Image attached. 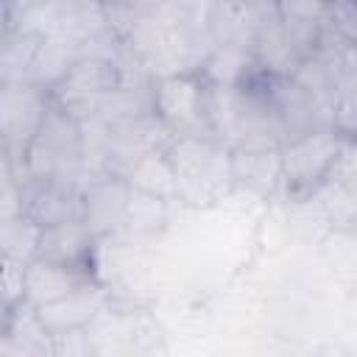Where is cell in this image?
<instances>
[{"label":"cell","mask_w":357,"mask_h":357,"mask_svg":"<svg viewBox=\"0 0 357 357\" xmlns=\"http://www.w3.org/2000/svg\"><path fill=\"white\" fill-rule=\"evenodd\" d=\"M167 156L176 167L178 195L187 204L218 201L229 190V184H234L229 148H223V142H215L212 137H176V142L167 148Z\"/></svg>","instance_id":"6da1fadb"},{"label":"cell","mask_w":357,"mask_h":357,"mask_svg":"<svg viewBox=\"0 0 357 357\" xmlns=\"http://www.w3.org/2000/svg\"><path fill=\"white\" fill-rule=\"evenodd\" d=\"M117 86H123V70L112 53H86L73 61L64 78L53 86L56 106L75 117L92 114Z\"/></svg>","instance_id":"7a4b0ae2"},{"label":"cell","mask_w":357,"mask_h":357,"mask_svg":"<svg viewBox=\"0 0 357 357\" xmlns=\"http://www.w3.org/2000/svg\"><path fill=\"white\" fill-rule=\"evenodd\" d=\"M231 156V178L234 184L257 192L271 195L282 184V142L271 137L240 139L229 148Z\"/></svg>","instance_id":"8992f818"},{"label":"cell","mask_w":357,"mask_h":357,"mask_svg":"<svg viewBox=\"0 0 357 357\" xmlns=\"http://www.w3.org/2000/svg\"><path fill=\"white\" fill-rule=\"evenodd\" d=\"M126 184L137 192H145V195H153V198H162L167 204L173 201H181L178 195V178H176V167L167 156V148H151L145 153H139L123 173Z\"/></svg>","instance_id":"8fae6325"},{"label":"cell","mask_w":357,"mask_h":357,"mask_svg":"<svg viewBox=\"0 0 357 357\" xmlns=\"http://www.w3.org/2000/svg\"><path fill=\"white\" fill-rule=\"evenodd\" d=\"M251 67H257L251 50L226 47V45H209V50L201 61L204 81L212 86H240L248 78Z\"/></svg>","instance_id":"2e32d148"},{"label":"cell","mask_w":357,"mask_h":357,"mask_svg":"<svg viewBox=\"0 0 357 357\" xmlns=\"http://www.w3.org/2000/svg\"><path fill=\"white\" fill-rule=\"evenodd\" d=\"M167 206L170 204L162 201V198H153V195H145V192L131 190L120 231H128V234H137V237L159 231L167 223Z\"/></svg>","instance_id":"e0dca14e"},{"label":"cell","mask_w":357,"mask_h":357,"mask_svg":"<svg viewBox=\"0 0 357 357\" xmlns=\"http://www.w3.org/2000/svg\"><path fill=\"white\" fill-rule=\"evenodd\" d=\"M47 114V103L39 86L33 84H3V134L6 148L25 156L33 142L42 120Z\"/></svg>","instance_id":"52a82bcc"},{"label":"cell","mask_w":357,"mask_h":357,"mask_svg":"<svg viewBox=\"0 0 357 357\" xmlns=\"http://www.w3.org/2000/svg\"><path fill=\"white\" fill-rule=\"evenodd\" d=\"M22 212L42 229L73 220V218H84V190H78V184L61 181V178L33 181L25 190Z\"/></svg>","instance_id":"ba28073f"},{"label":"cell","mask_w":357,"mask_h":357,"mask_svg":"<svg viewBox=\"0 0 357 357\" xmlns=\"http://www.w3.org/2000/svg\"><path fill=\"white\" fill-rule=\"evenodd\" d=\"M95 237L98 234L89 229V223L84 218H73V220H64V223H56V226L42 229L39 254L36 257L84 268V262L89 259V251H92Z\"/></svg>","instance_id":"5bb4252c"},{"label":"cell","mask_w":357,"mask_h":357,"mask_svg":"<svg viewBox=\"0 0 357 357\" xmlns=\"http://www.w3.org/2000/svg\"><path fill=\"white\" fill-rule=\"evenodd\" d=\"M151 106L156 120L176 137L198 134V128L206 126V81L195 73L156 78Z\"/></svg>","instance_id":"277c9868"},{"label":"cell","mask_w":357,"mask_h":357,"mask_svg":"<svg viewBox=\"0 0 357 357\" xmlns=\"http://www.w3.org/2000/svg\"><path fill=\"white\" fill-rule=\"evenodd\" d=\"M254 61H257V67H262L273 78L293 75L298 70V64L304 61L298 56V50L293 47V42L287 39V33L282 31L273 8H271V14H268V20H265V25L254 42Z\"/></svg>","instance_id":"9a60e30c"},{"label":"cell","mask_w":357,"mask_h":357,"mask_svg":"<svg viewBox=\"0 0 357 357\" xmlns=\"http://www.w3.org/2000/svg\"><path fill=\"white\" fill-rule=\"evenodd\" d=\"M329 6L332 0H273L276 20L301 59L315 53L329 22Z\"/></svg>","instance_id":"30bf717a"},{"label":"cell","mask_w":357,"mask_h":357,"mask_svg":"<svg viewBox=\"0 0 357 357\" xmlns=\"http://www.w3.org/2000/svg\"><path fill=\"white\" fill-rule=\"evenodd\" d=\"M271 8H265V0H212L206 11L209 42L226 47H243L254 53V42Z\"/></svg>","instance_id":"5b68a950"},{"label":"cell","mask_w":357,"mask_h":357,"mask_svg":"<svg viewBox=\"0 0 357 357\" xmlns=\"http://www.w3.org/2000/svg\"><path fill=\"white\" fill-rule=\"evenodd\" d=\"M332 128L340 137H357V78L340 84L332 98Z\"/></svg>","instance_id":"d6986e66"},{"label":"cell","mask_w":357,"mask_h":357,"mask_svg":"<svg viewBox=\"0 0 357 357\" xmlns=\"http://www.w3.org/2000/svg\"><path fill=\"white\" fill-rule=\"evenodd\" d=\"M128 192H131V187L126 184L123 176L100 178V181L89 184V190H84V220L89 223V229L95 234L120 231Z\"/></svg>","instance_id":"7c38bea8"},{"label":"cell","mask_w":357,"mask_h":357,"mask_svg":"<svg viewBox=\"0 0 357 357\" xmlns=\"http://www.w3.org/2000/svg\"><path fill=\"white\" fill-rule=\"evenodd\" d=\"M86 282H89L86 273L75 265L33 257L22 273V296H25V304L45 307V304H53V301L70 296L73 290H78Z\"/></svg>","instance_id":"9c48e42d"},{"label":"cell","mask_w":357,"mask_h":357,"mask_svg":"<svg viewBox=\"0 0 357 357\" xmlns=\"http://www.w3.org/2000/svg\"><path fill=\"white\" fill-rule=\"evenodd\" d=\"M39 237H42V226L33 223L25 212L3 220V254L8 259H20L28 265L39 254Z\"/></svg>","instance_id":"ac0fdd59"},{"label":"cell","mask_w":357,"mask_h":357,"mask_svg":"<svg viewBox=\"0 0 357 357\" xmlns=\"http://www.w3.org/2000/svg\"><path fill=\"white\" fill-rule=\"evenodd\" d=\"M343 156L340 134L329 126L304 131L282 142V184L290 192L318 187Z\"/></svg>","instance_id":"3957f363"},{"label":"cell","mask_w":357,"mask_h":357,"mask_svg":"<svg viewBox=\"0 0 357 357\" xmlns=\"http://www.w3.org/2000/svg\"><path fill=\"white\" fill-rule=\"evenodd\" d=\"M33 310L50 335H61V332L89 326L98 318V312L103 310V296L98 287H89V282H86L78 290H73L70 296H64L53 304H45V307H33Z\"/></svg>","instance_id":"4fadbf2b"}]
</instances>
